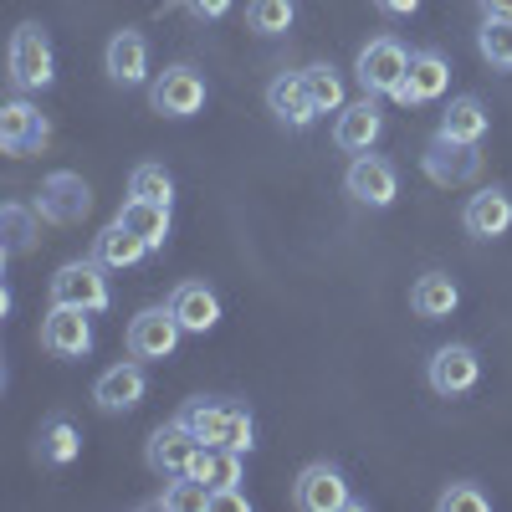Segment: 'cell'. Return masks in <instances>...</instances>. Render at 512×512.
<instances>
[{
    "mask_svg": "<svg viewBox=\"0 0 512 512\" xmlns=\"http://www.w3.org/2000/svg\"><path fill=\"white\" fill-rule=\"evenodd\" d=\"M180 420L200 436V446H231V451H251L256 446V425L241 405L226 400H190L180 410Z\"/></svg>",
    "mask_w": 512,
    "mask_h": 512,
    "instance_id": "obj_1",
    "label": "cell"
},
{
    "mask_svg": "<svg viewBox=\"0 0 512 512\" xmlns=\"http://www.w3.org/2000/svg\"><path fill=\"white\" fill-rule=\"evenodd\" d=\"M405 72H410V52L400 47V36H374L354 57V77L369 98H395L405 88Z\"/></svg>",
    "mask_w": 512,
    "mask_h": 512,
    "instance_id": "obj_2",
    "label": "cell"
},
{
    "mask_svg": "<svg viewBox=\"0 0 512 512\" xmlns=\"http://www.w3.org/2000/svg\"><path fill=\"white\" fill-rule=\"evenodd\" d=\"M52 77H57L52 36L36 21L16 26V36H11V88L16 93H41V88H52Z\"/></svg>",
    "mask_w": 512,
    "mask_h": 512,
    "instance_id": "obj_3",
    "label": "cell"
},
{
    "mask_svg": "<svg viewBox=\"0 0 512 512\" xmlns=\"http://www.w3.org/2000/svg\"><path fill=\"white\" fill-rule=\"evenodd\" d=\"M292 507H303V512H359L364 502L349 492V482H344V472H338V466L313 461V466H303V472H297V482H292Z\"/></svg>",
    "mask_w": 512,
    "mask_h": 512,
    "instance_id": "obj_4",
    "label": "cell"
},
{
    "mask_svg": "<svg viewBox=\"0 0 512 512\" xmlns=\"http://www.w3.org/2000/svg\"><path fill=\"white\" fill-rule=\"evenodd\" d=\"M103 272H108V267L98 262V256L57 267V277H52V303L88 308V313H108V308H113V292H108V277H103Z\"/></svg>",
    "mask_w": 512,
    "mask_h": 512,
    "instance_id": "obj_5",
    "label": "cell"
},
{
    "mask_svg": "<svg viewBox=\"0 0 512 512\" xmlns=\"http://www.w3.org/2000/svg\"><path fill=\"white\" fill-rule=\"evenodd\" d=\"M180 338H185V328H180V318L169 313V303L164 308H144L134 323H128V359H144V364H164V359H175V349H180Z\"/></svg>",
    "mask_w": 512,
    "mask_h": 512,
    "instance_id": "obj_6",
    "label": "cell"
},
{
    "mask_svg": "<svg viewBox=\"0 0 512 512\" xmlns=\"http://www.w3.org/2000/svg\"><path fill=\"white\" fill-rule=\"evenodd\" d=\"M344 190L359 200V205H369V210H390L395 205V195H400V169L384 159V154H354V164L344 169Z\"/></svg>",
    "mask_w": 512,
    "mask_h": 512,
    "instance_id": "obj_7",
    "label": "cell"
},
{
    "mask_svg": "<svg viewBox=\"0 0 512 512\" xmlns=\"http://www.w3.org/2000/svg\"><path fill=\"white\" fill-rule=\"evenodd\" d=\"M36 210H41V221H52V226H77L93 210V185L82 175H72V169H57V175L41 180Z\"/></svg>",
    "mask_w": 512,
    "mask_h": 512,
    "instance_id": "obj_8",
    "label": "cell"
},
{
    "mask_svg": "<svg viewBox=\"0 0 512 512\" xmlns=\"http://www.w3.org/2000/svg\"><path fill=\"white\" fill-rule=\"evenodd\" d=\"M93 313L88 308H67V303H52V313L41 318V349L52 359H88L93 354Z\"/></svg>",
    "mask_w": 512,
    "mask_h": 512,
    "instance_id": "obj_9",
    "label": "cell"
},
{
    "mask_svg": "<svg viewBox=\"0 0 512 512\" xmlns=\"http://www.w3.org/2000/svg\"><path fill=\"white\" fill-rule=\"evenodd\" d=\"M149 103H154V113H164V118H195V113L205 108V77H200L195 67H185V62L164 67V72L149 82Z\"/></svg>",
    "mask_w": 512,
    "mask_h": 512,
    "instance_id": "obj_10",
    "label": "cell"
},
{
    "mask_svg": "<svg viewBox=\"0 0 512 512\" xmlns=\"http://www.w3.org/2000/svg\"><path fill=\"white\" fill-rule=\"evenodd\" d=\"M425 384H431L436 395L456 400V395H472L482 384V359L472 344H446L431 354V364H425Z\"/></svg>",
    "mask_w": 512,
    "mask_h": 512,
    "instance_id": "obj_11",
    "label": "cell"
},
{
    "mask_svg": "<svg viewBox=\"0 0 512 512\" xmlns=\"http://www.w3.org/2000/svg\"><path fill=\"white\" fill-rule=\"evenodd\" d=\"M195 451H200V436L190 431V425L175 415L169 425H159V431L149 436V446H144V461H149V472L154 477H185L190 472V461H195Z\"/></svg>",
    "mask_w": 512,
    "mask_h": 512,
    "instance_id": "obj_12",
    "label": "cell"
},
{
    "mask_svg": "<svg viewBox=\"0 0 512 512\" xmlns=\"http://www.w3.org/2000/svg\"><path fill=\"white\" fill-rule=\"evenodd\" d=\"M144 395H149V379H144V364H139V359H123V364L103 369L98 384H93V400H98L103 415H128V410H139Z\"/></svg>",
    "mask_w": 512,
    "mask_h": 512,
    "instance_id": "obj_13",
    "label": "cell"
},
{
    "mask_svg": "<svg viewBox=\"0 0 512 512\" xmlns=\"http://www.w3.org/2000/svg\"><path fill=\"white\" fill-rule=\"evenodd\" d=\"M420 169L436 185H466V180H477L482 154H477V144H456V139L436 134L431 144H425V154H420Z\"/></svg>",
    "mask_w": 512,
    "mask_h": 512,
    "instance_id": "obj_14",
    "label": "cell"
},
{
    "mask_svg": "<svg viewBox=\"0 0 512 512\" xmlns=\"http://www.w3.org/2000/svg\"><path fill=\"white\" fill-rule=\"evenodd\" d=\"M52 139L47 118H41V108H31L26 98H11L6 108H0V144H6V154H41Z\"/></svg>",
    "mask_w": 512,
    "mask_h": 512,
    "instance_id": "obj_15",
    "label": "cell"
},
{
    "mask_svg": "<svg viewBox=\"0 0 512 512\" xmlns=\"http://www.w3.org/2000/svg\"><path fill=\"white\" fill-rule=\"evenodd\" d=\"M451 88V62L441 52H410V72H405V88L395 93L400 108H420V103H436Z\"/></svg>",
    "mask_w": 512,
    "mask_h": 512,
    "instance_id": "obj_16",
    "label": "cell"
},
{
    "mask_svg": "<svg viewBox=\"0 0 512 512\" xmlns=\"http://www.w3.org/2000/svg\"><path fill=\"white\" fill-rule=\"evenodd\" d=\"M103 67L118 88H139L149 77V36L139 26H123L108 36V52H103Z\"/></svg>",
    "mask_w": 512,
    "mask_h": 512,
    "instance_id": "obj_17",
    "label": "cell"
},
{
    "mask_svg": "<svg viewBox=\"0 0 512 512\" xmlns=\"http://www.w3.org/2000/svg\"><path fill=\"white\" fill-rule=\"evenodd\" d=\"M379 134H384V113H379V103L364 93L359 103H344L338 108V123H333V144L344 149V154H369L374 144H379Z\"/></svg>",
    "mask_w": 512,
    "mask_h": 512,
    "instance_id": "obj_18",
    "label": "cell"
},
{
    "mask_svg": "<svg viewBox=\"0 0 512 512\" xmlns=\"http://www.w3.org/2000/svg\"><path fill=\"white\" fill-rule=\"evenodd\" d=\"M461 226H466V236H477V241L507 236V231H512V195H507L502 185L477 190L472 200L461 205Z\"/></svg>",
    "mask_w": 512,
    "mask_h": 512,
    "instance_id": "obj_19",
    "label": "cell"
},
{
    "mask_svg": "<svg viewBox=\"0 0 512 512\" xmlns=\"http://www.w3.org/2000/svg\"><path fill=\"white\" fill-rule=\"evenodd\" d=\"M267 108H272L287 128H313V123L323 118L318 103L308 98L303 72H277V77H272V88H267Z\"/></svg>",
    "mask_w": 512,
    "mask_h": 512,
    "instance_id": "obj_20",
    "label": "cell"
},
{
    "mask_svg": "<svg viewBox=\"0 0 512 512\" xmlns=\"http://www.w3.org/2000/svg\"><path fill=\"white\" fill-rule=\"evenodd\" d=\"M169 313L180 318L185 333H210L221 323V297L210 292L205 282H180L175 292H169Z\"/></svg>",
    "mask_w": 512,
    "mask_h": 512,
    "instance_id": "obj_21",
    "label": "cell"
},
{
    "mask_svg": "<svg viewBox=\"0 0 512 512\" xmlns=\"http://www.w3.org/2000/svg\"><path fill=\"white\" fill-rule=\"evenodd\" d=\"M456 308H461V287H456L446 272H425V277H415V287H410V313H415V318L441 323V318H451Z\"/></svg>",
    "mask_w": 512,
    "mask_h": 512,
    "instance_id": "obj_22",
    "label": "cell"
},
{
    "mask_svg": "<svg viewBox=\"0 0 512 512\" xmlns=\"http://www.w3.org/2000/svg\"><path fill=\"white\" fill-rule=\"evenodd\" d=\"M487 108H482V98L477 93H461V98H451V108L441 113V128L436 134H446V139H456V144H482L487 139Z\"/></svg>",
    "mask_w": 512,
    "mask_h": 512,
    "instance_id": "obj_23",
    "label": "cell"
},
{
    "mask_svg": "<svg viewBox=\"0 0 512 512\" xmlns=\"http://www.w3.org/2000/svg\"><path fill=\"white\" fill-rule=\"evenodd\" d=\"M185 477L205 482L210 492H221V487H241V477H246V472H241V451H231V446H200Z\"/></svg>",
    "mask_w": 512,
    "mask_h": 512,
    "instance_id": "obj_24",
    "label": "cell"
},
{
    "mask_svg": "<svg viewBox=\"0 0 512 512\" xmlns=\"http://www.w3.org/2000/svg\"><path fill=\"white\" fill-rule=\"evenodd\" d=\"M93 256H98L108 272H123V267H139V262H144V256H149V241L134 236L123 221H113V226H103V236L93 241Z\"/></svg>",
    "mask_w": 512,
    "mask_h": 512,
    "instance_id": "obj_25",
    "label": "cell"
},
{
    "mask_svg": "<svg viewBox=\"0 0 512 512\" xmlns=\"http://www.w3.org/2000/svg\"><path fill=\"white\" fill-rule=\"evenodd\" d=\"M118 221H123L128 231H134V236H144V241H149V251H164V241H169V205L128 195V200H123V210H118Z\"/></svg>",
    "mask_w": 512,
    "mask_h": 512,
    "instance_id": "obj_26",
    "label": "cell"
},
{
    "mask_svg": "<svg viewBox=\"0 0 512 512\" xmlns=\"http://www.w3.org/2000/svg\"><path fill=\"white\" fill-rule=\"evenodd\" d=\"M82 456V436H77V425L67 415H52L47 425H41V461H52V466H72Z\"/></svg>",
    "mask_w": 512,
    "mask_h": 512,
    "instance_id": "obj_27",
    "label": "cell"
},
{
    "mask_svg": "<svg viewBox=\"0 0 512 512\" xmlns=\"http://www.w3.org/2000/svg\"><path fill=\"white\" fill-rule=\"evenodd\" d=\"M292 21H297L292 0H246V26L256 36H287Z\"/></svg>",
    "mask_w": 512,
    "mask_h": 512,
    "instance_id": "obj_28",
    "label": "cell"
},
{
    "mask_svg": "<svg viewBox=\"0 0 512 512\" xmlns=\"http://www.w3.org/2000/svg\"><path fill=\"white\" fill-rule=\"evenodd\" d=\"M36 221H41V210H26L16 200L0 210V236H6V251L11 256H26L36 246Z\"/></svg>",
    "mask_w": 512,
    "mask_h": 512,
    "instance_id": "obj_29",
    "label": "cell"
},
{
    "mask_svg": "<svg viewBox=\"0 0 512 512\" xmlns=\"http://www.w3.org/2000/svg\"><path fill=\"white\" fill-rule=\"evenodd\" d=\"M303 82H308V98L318 103V113H338V108H344V77H338V67L313 62V67H303Z\"/></svg>",
    "mask_w": 512,
    "mask_h": 512,
    "instance_id": "obj_30",
    "label": "cell"
},
{
    "mask_svg": "<svg viewBox=\"0 0 512 512\" xmlns=\"http://www.w3.org/2000/svg\"><path fill=\"white\" fill-rule=\"evenodd\" d=\"M154 507H164V512H205L210 507V487L195 482V477H169L164 492L154 497Z\"/></svg>",
    "mask_w": 512,
    "mask_h": 512,
    "instance_id": "obj_31",
    "label": "cell"
},
{
    "mask_svg": "<svg viewBox=\"0 0 512 512\" xmlns=\"http://www.w3.org/2000/svg\"><path fill=\"white\" fill-rule=\"evenodd\" d=\"M477 52H482V62L487 67H497V72H512V21H482V31H477Z\"/></svg>",
    "mask_w": 512,
    "mask_h": 512,
    "instance_id": "obj_32",
    "label": "cell"
},
{
    "mask_svg": "<svg viewBox=\"0 0 512 512\" xmlns=\"http://www.w3.org/2000/svg\"><path fill=\"white\" fill-rule=\"evenodd\" d=\"M128 195L169 205V200H175V180H169V169H164V164H139L134 175H128Z\"/></svg>",
    "mask_w": 512,
    "mask_h": 512,
    "instance_id": "obj_33",
    "label": "cell"
},
{
    "mask_svg": "<svg viewBox=\"0 0 512 512\" xmlns=\"http://www.w3.org/2000/svg\"><path fill=\"white\" fill-rule=\"evenodd\" d=\"M441 512H492V497L477 487V482H451L441 497H436Z\"/></svg>",
    "mask_w": 512,
    "mask_h": 512,
    "instance_id": "obj_34",
    "label": "cell"
},
{
    "mask_svg": "<svg viewBox=\"0 0 512 512\" xmlns=\"http://www.w3.org/2000/svg\"><path fill=\"white\" fill-rule=\"evenodd\" d=\"M231 6H236V0H185V11H190L195 21H221Z\"/></svg>",
    "mask_w": 512,
    "mask_h": 512,
    "instance_id": "obj_35",
    "label": "cell"
},
{
    "mask_svg": "<svg viewBox=\"0 0 512 512\" xmlns=\"http://www.w3.org/2000/svg\"><path fill=\"white\" fill-rule=\"evenodd\" d=\"M374 6H379L384 16H415V11H420V0H374Z\"/></svg>",
    "mask_w": 512,
    "mask_h": 512,
    "instance_id": "obj_36",
    "label": "cell"
},
{
    "mask_svg": "<svg viewBox=\"0 0 512 512\" xmlns=\"http://www.w3.org/2000/svg\"><path fill=\"white\" fill-rule=\"evenodd\" d=\"M482 6V16H492V21H512V0H477Z\"/></svg>",
    "mask_w": 512,
    "mask_h": 512,
    "instance_id": "obj_37",
    "label": "cell"
}]
</instances>
